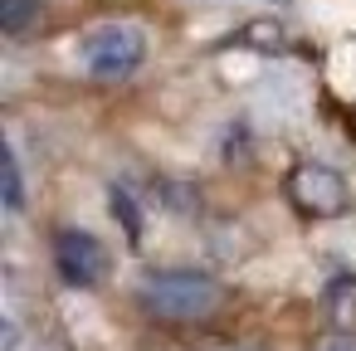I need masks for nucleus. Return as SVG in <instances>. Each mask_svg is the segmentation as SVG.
<instances>
[{"mask_svg": "<svg viewBox=\"0 0 356 351\" xmlns=\"http://www.w3.org/2000/svg\"><path fill=\"white\" fill-rule=\"evenodd\" d=\"M137 307L156 322H210L225 307V283L205 268H152L132 288Z\"/></svg>", "mask_w": 356, "mask_h": 351, "instance_id": "obj_1", "label": "nucleus"}, {"mask_svg": "<svg viewBox=\"0 0 356 351\" xmlns=\"http://www.w3.org/2000/svg\"><path fill=\"white\" fill-rule=\"evenodd\" d=\"M113 215L122 220L127 244H132V249H142V215H137V205H132V195H127V190H113Z\"/></svg>", "mask_w": 356, "mask_h": 351, "instance_id": "obj_8", "label": "nucleus"}, {"mask_svg": "<svg viewBox=\"0 0 356 351\" xmlns=\"http://www.w3.org/2000/svg\"><path fill=\"white\" fill-rule=\"evenodd\" d=\"M25 210V176H20V156L6 152V215Z\"/></svg>", "mask_w": 356, "mask_h": 351, "instance_id": "obj_7", "label": "nucleus"}, {"mask_svg": "<svg viewBox=\"0 0 356 351\" xmlns=\"http://www.w3.org/2000/svg\"><path fill=\"white\" fill-rule=\"evenodd\" d=\"M229 44H239V49H283L288 30L278 20H249L239 35H229Z\"/></svg>", "mask_w": 356, "mask_h": 351, "instance_id": "obj_6", "label": "nucleus"}, {"mask_svg": "<svg viewBox=\"0 0 356 351\" xmlns=\"http://www.w3.org/2000/svg\"><path fill=\"white\" fill-rule=\"evenodd\" d=\"M312 351H356V336H351V332H332V336H322Z\"/></svg>", "mask_w": 356, "mask_h": 351, "instance_id": "obj_9", "label": "nucleus"}, {"mask_svg": "<svg viewBox=\"0 0 356 351\" xmlns=\"http://www.w3.org/2000/svg\"><path fill=\"white\" fill-rule=\"evenodd\" d=\"M44 15L40 0H0V35L6 40H20L25 30H35Z\"/></svg>", "mask_w": 356, "mask_h": 351, "instance_id": "obj_5", "label": "nucleus"}, {"mask_svg": "<svg viewBox=\"0 0 356 351\" xmlns=\"http://www.w3.org/2000/svg\"><path fill=\"white\" fill-rule=\"evenodd\" d=\"M54 273L69 288H98L108 273V249L88 234V229H54Z\"/></svg>", "mask_w": 356, "mask_h": 351, "instance_id": "obj_4", "label": "nucleus"}, {"mask_svg": "<svg viewBox=\"0 0 356 351\" xmlns=\"http://www.w3.org/2000/svg\"><path fill=\"white\" fill-rule=\"evenodd\" d=\"M147 59V30L113 20L83 35V74L93 83H127Z\"/></svg>", "mask_w": 356, "mask_h": 351, "instance_id": "obj_2", "label": "nucleus"}, {"mask_svg": "<svg viewBox=\"0 0 356 351\" xmlns=\"http://www.w3.org/2000/svg\"><path fill=\"white\" fill-rule=\"evenodd\" d=\"M283 195L293 200L298 215H312V220H332V215H346L351 205V190H346V176L327 161H293L288 176H283Z\"/></svg>", "mask_w": 356, "mask_h": 351, "instance_id": "obj_3", "label": "nucleus"}]
</instances>
